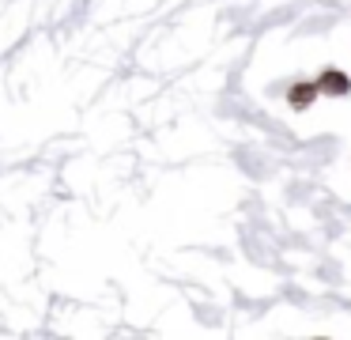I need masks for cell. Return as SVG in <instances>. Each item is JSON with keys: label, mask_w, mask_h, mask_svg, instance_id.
<instances>
[{"label": "cell", "mask_w": 351, "mask_h": 340, "mask_svg": "<svg viewBox=\"0 0 351 340\" xmlns=\"http://www.w3.org/2000/svg\"><path fill=\"white\" fill-rule=\"evenodd\" d=\"M317 91H325V95H348L351 91V80L343 72H325L317 80Z\"/></svg>", "instance_id": "1"}, {"label": "cell", "mask_w": 351, "mask_h": 340, "mask_svg": "<svg viewBox=\"0 0 351 340\" xmlns=\"http://www.w3.org/2000/svg\"><path fill=\"white\" fill-rule=\"evenodd\" d=\"M313 95H317V83H298L291 87V106H310Z\"/></svg>", "instance_id": "2"}]
</instances>
